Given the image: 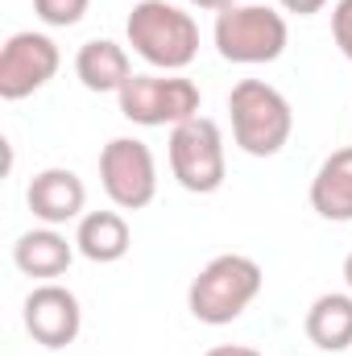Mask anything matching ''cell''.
<instances>
[{"mask_svg":"<svg viewBox=\"0 0 352 356\" xmlns=\"http://www.w3.org/2000/svg\"><path fill=\"white\" fill-rule=\"evenodd\" d=\"M79 327H83V311H79V298L67 286L46 282V286L29 290V298H25V332L42 348H67V344H75Z\"/></svg>","mask_w":352,"mask_h":356,"instance_id":"9","label":"cell"},{"mask_svg":"<svg viewBox=\"0 0 352 356\" xmlns=\"http://www.w3.org/2000/svg\"><path fill=\"white\" fill-rule=\"evenodd\" d=\"M262 282H265L262 266L253 257L224 253V257H211L199 269V277L186 290V307L199 323L224 327V323H232L249 311V302L262 294Z\"/></svg>","mask_w":352,"mask_h":356,"instance_id":"1","label":"cell"},{"mask_svg":"<svg viewBox=\"0 0 352 356\" xmlns=\"http://www.w3.org/2000/svg\"><path fill=\"white\" fill-rule=\"evenodd\" d=\"M203 356H262L257 348H245V344H220V348H211V353Z\"/></svg>","mask_w":352,"mask_h":356,"instance_id":"19","label":"cell"},{"mask_svg":"<svg viewBox=\"0 0 352 356\" xmlns=\"http://www.w3.org/2000/svg\"><path fill=\"white\" fill-rule=\"evenodd\" d=\"M307 340L323 353L352 348V294H319L307 311Z\"/></svg>","mask_w":352,"mask_h":356,"instance_id":"15","label":"cell"},{"mask_svg":"<svg viewBox=\"0 0 352 356\" xmlns=\"http://www.w3.org/2000/svg\"><path fill=\"white\" fill-rule=\"evenodd\" d=\"M129 46L158 71H182L195 63L199 54V25L191 13H182L178 4L166 0H137L129 21Z\"/></svg>","mask_w":352,"mask_h":356,"instance_id":"2","label":"cell"},{"mask_svg":"<svg viewBox=\"0 0 352 356\" xmlns=\"http://www.w3.org/2000/svg\"><path fill=\"white\" fill-rule=\"evenodd\" d=\"M91 0H33V13L50 25V29H71L88 17Z\"/></svg>","mask_w":352,"mask_h":356,"instance_id":"16","label":"cell"},{"mask_svg":"<svg viewBox=\"0 0 352 356\" xmlns=\"http://www.w3.org/2000/svg\"><path fill=\"white\" fill-rule=\"evenodd\" d=\"M120 116L145 129H175L182 120L199 116V88L182 75H133L116 91Z\"/></svg>","mask_w":352,"mask_h":356,"instance_id":"6","label":"cell"},{"mask_svg":"<svg viewBox=\"0 0 352 356\" xmlns=\"http://www.w3.org/2000/svg\"><path fill=\"white\" fill-rule=\"evenodd\" d=\"M58 46L46 38V33H13L0 50V95L4 99H25L38 88H46L54 75H58Z\"/></svg>","mask_w":352,"mask_h":356,"instance_id":"8","label":"cell"},{"mask_svg":"<svg viewBox=\"0 0 352 356\" xmlns=\"http://www.w3.org/2000/svg\"><path fill=\"white\" fill-rule=\"evenodd\" d=\"M332 38L340 46V54L352 63V0H336V8H332Z\"/></svg>","mask_w":352,"mask_h":356,"instance_id":"17","label":"cell"},{"mask_svg":"<svg viewBox=\"0 0 352 356\" xmlns=\"http://www.w3.org/2000/svg\"><path fill=\"white\" fill-rule=\"evenodd\" d=\"M278 4H282L286 13H298V17H315L328 0H278Z\"/></svg>","mask_w":352,"mask_h":356,"instance_id":"18","label":"cell"},{"mask_svg":"<svg viewBox=\"0 0 352 356\" xmlns=\"http://www.w3.org/2000/svg\"><path fill=\"white\" fill-rule=\"evenodd\" d=\"M170 170L178 186L191 195H211L224 186V137L220 124L207 116H191L170 129Z\"/></svg>","mask_w":352,"mask_h":356,"instance_id":"5","label":"cell"},{"mask_svg":"<svg viewBox=\"0 0 352 356\" xmlns=\"http://www.w3.org/2000/svg\"><path fill=\"white\" fill-rule=\"evenodd\" d=\"M29 211L46 224V228H58V224H71V220H83V203H88V186L83 178L67 166H50L42 175H33L29 191Z\"/></svg>","mask_w":352,"mask_h":356,"instance_id":"10","label":"cell"},{"mask_svg":"<svg viewBox=\"0 0 352 356\" xmlns=\"http://www.w3.org/2000/svg\"><path fill=\"white\" fill-rule=\"evenodd\" d=\"M129 245H133V232H129V224H125L120 211H88V216L79 220L75 249H79L88 261H95V266L120 261V257L129 253Z\"/></svg>","mask_w":352,"mask_h":356,"instance_id":"13","label":"cell"},{"mask_svg":"<svg viewBox=\"0 0 352 356\" xmlns=\"http://www.w3.org/2000/svg\"><path fill=\"white\" fill-rule=\"evenodd\" d=\"M344 282H349V290H352V253L344 257Z\"/></svg>","mask_w":352,"mask_h":356,"instance_id":"21","label":"cell"},{"mask_svg":"<svg viewBox=\"0 0 352 356\" xmlns=\"http://www.w3.org/2000/svg\"><path fill=\"white\" fill-rule=\"evenodd\" d=\"M195 8H207V13H224V8H232L237 0H191Z\"/></svg>","mask_w":352,"mask_h":356,"instance_id":"20","label":"cell"},{"mask_svg":"<svg viewBox=\"0 0 352 356\" xmlns=\"http://www.w3.org/2000/svg\"><path fill=\"white\" fill-rule=\"evenodd\" d=\"M228 112H232V137L249 158L282 154V145L294 133V112L286 95L262 79H241L228 95Z\"/></svg>","mask_w":352,"mask_h":356,"instance_id":"3","label":"cell"},{"mask_svg":"<svg viewBox=\"0 0 352 356\" xmlns=\"http://www.w3.org/2000/svg\"><path fill=\"white\" fill-rule=\"evenodd\" d=\"M99 182L104 195L120 211H141L158 195V162L154 149L137 137H112L99 149Z\"/></svg>","mask_w":352,"mask_h":356,"instance_id":"7","label":"cell"},{"mask_svg":"<svg viewBox=\"0 0 352 356\" xmlns=\"http://www.w3.org/2000/svg\"><path fill=\"white\" fill-rule=\"evenodd\" d=\"M13 261H17L21 273H29V277H63L71 269V261H75V249H71V241L63 232L33 228V232H25L13 245Z\"/></svg>","mask_w":352,"mask_h":356,"instance_id":"14","label":"cell"},{"mask_svg":"<svg viewBox=\"0 0 352 356\" xmlns=\"http://www.w3.org/2000/svg\"><path fill=\"white\" fill-rule=\"evenodd\" d=\"M286 42H290L286 17L265 4H232L216 13V50L224 63H241V67L273 63L282 58Z\"/></svg>","mask_w":352,"mask_h":356,"instance_id":"4","label":"cell"},{"mask_svg":"<svg viewBox=\"0 0 352 356\" xmlns=\"http://www.w3.org/2000/svg\"><path fill=\"white\" fill-rule=\"evenodd\" d=\"M75 75L88 91H120L133 79V67H129V54L125 46H116L112 38H91L79 46L75 54Z\"/></svg>","mask_w":352,"mask_h":356,"instance_id":"12","label":"cell"},{"mask_svg":"<svg viewBox=\"0 0 352 356\" xmlns=\"http://www.w3.org/2000/svg\"><path fill=\"white\" fill-rule=\"evenodd\" d=\"M311 207L323 220L349 224L352 220V145L336 149L332 158H323V166L311 178Z\"/></svg>","mask_w":352,"mask_h":356,"instance_id":"11","label":"cell"}]
</instances>
